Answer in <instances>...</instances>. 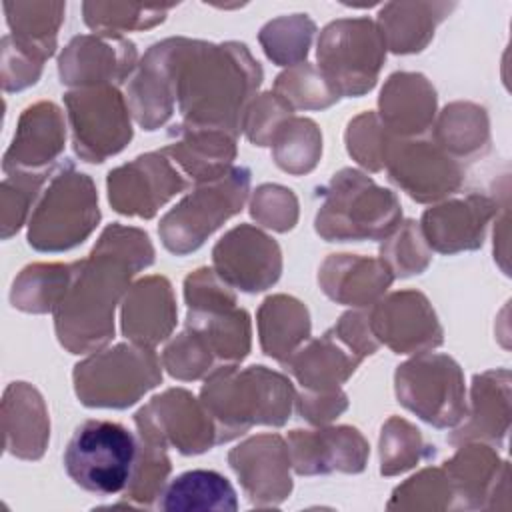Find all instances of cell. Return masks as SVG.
Here are the masks:
<instances>
[{
	"mask_svg": "<svg viewBox=\"0 0 512 512\" xmlns=\"http://www.w3.org/2000/svg\"><path fill=\"white\" fill-rule=\"evenodd\" d=\"M154 262V248L140 228L110 224L102 230L76 278L54 310V328L70 354L98 352L114 336V310L130 278Z\"/></svg>",
	"mask_w": 512,
	"mask_h": 512,
	"instance_id": "obj_1",
	"label": "cell"
},
{
	"mask_svg": "<svg viewBox=\"0 0 512 512\" xmlns=\"http://www.w3.org/2000/svg\"><path fill=\"white\" fill-rule=\"evenodd\" d=\"M174 80L182 124L238 136L246 108L262 84V66L240 42L176 38Z\"/></svg>",
	"mask_w": 512,
	"mask_h": 512,
	"instance_id": "obj_2",
	"label": "cell"
},
{
	"mask_svg": "<svg viewBox=\"0 0 512 512\" xmlns=\"http://www.w3.org/2000/svg\"><path fill=\"white\" fill-rule=\"evenodd\" d=\"M292 382L266 366L238 368L224 364L212 370L200 390V402L216 426L218 444L246 434L252 426H284L292 414Z\"/></svg>",
	"mask_w": 512,
	"mask_h": 512,
	"instance_id": "obj_3",
	"label": "cell"
},
{
	"mask_svg": "<svg viewBox=\"0 0 512 512\" xmlns=\"http://www.w3.org/2000/svg\"><path fill=\"white\" fill-rule=\"evenodd\" d=\"M318 196L314 228L328 242L384 240L402 218L396 194L354 168L336 172Z\"/></svg>",
	"mask_w": 512,
	"mask_h": 512,
	"instance_id": "obj_4",
	"label": "cell"
},
{
	"mask_svg": "<svg viewBox=\"0 0 512 512\" xmlns=\"http://www.w3.org/2000/svg\"><path fill=\"white\" fill-rule=\"evenodd\" d=\"M98 222V192L92 178L64 162L52 172L30 214L28 244L38 252H66L82 244Z\"/></svg>",
	"mask_w": 512,
	"mask_h": 512,
	"instance_id": "obj_5",
	"label": "cell"
},
{
	"mask_svg": "<svg viewBox=\"0 0 512 512\" xmlns=\"http://www.w3.org/2000/svg\"><path fill=\"white\" fill-rule=\"evenodd\" d=\"M140 440L120 422L84 420L64 450V470L86 492L114 496L126 490Z\"/></svg>",
	"mask_w": 512,
	"mask_h": 512,
	"instance_id": "obj_6",
	"label": "cell"
},
{
	"mask_svg": "<svg viewBox=\"0 0 512 512\" xmlns=\"http://www.w3.org/2000/svg\"><path fill=\"white\" fill-rule=\"evenodd\" d=\"M74 390L88 408H128L162 382L156 352L138 344H116L74 366Z\"/></svg>",
	"mask_w": 512,
	"mask_h": 512,
	"instance_id": "obj_7",
	"label": "cell"
},
{
	"mask_svg": "<svg viewBox=\"0 0 512 512\" xmlns=\"http://www.w3.org/2000/svg\"><path fill=\"white\" fill-rule=\"evenodd\" d=\"M248 192L250 170L246 166H234L222 178L198 184L162 216L158 234L164 248L176 256L198 250L212 232L242 210Z\"/></svg>",
	"mask_w": 512,
	"mask_h": 512,
	"instance_id": "obj_8",
	"label": "cell"
},
{
	"mask_svg": "<svg viewBox=\"0 0 512 512\" xmlns=\"http://www.w3.org/2000/svg\"><path fill=\"white\" fill-rule=\"evenodd\" d=\"M386 58V42L376 22L344 18L330 22L318 40V70L338 96L358 98L370 92Z\"/></svg>",
	"mask_w": 512,
	"mask_h": 512,
	"instance_id": "obj_9",
	"label": "cell"
},
{
	"mask_svg": "<svg viewBox=\"0 0 512 512\" xmlns=\"http://www.w3.org/2000/svg\"><path fill=\"white\" fill-rule=\"evenodd\" d=\"M394 390L404 408L436 428H450L466 418L464 374L446 354L422 352L400 364Z\"/></svg>",
	"mask_w": 512,
	"mask_h": 512,
	"instance_id": "obj_10",
	"label": "cell"
},
{
	"mask_svg": "<svg viewBox=\"0 0 512 512\" xmlns=\"http://www.w3.org/2000/svg\"><path fill=\"white\" fill-rule=\"evenodd\" d=\"M64 104L74 152L84 162H104L132 140L130 106L116 86L70 90Z\"/></svg>",
	"mask_w": 512,
	"mask_h": 512,
	"instance_id": "obj_11",
	"label": "cell"
},
{
	"mask_svg": "<svg viewBox=\"0 0 512 512\" xmlns=\"http://www.w3.org/2000/svg\"><path fill=\"white\" fill-rule=\"evenodd\" d=\"M134 422L140 438L186 456L202 454L218 444L208 410L184 388H170L154 396L136 412Z\"/></svg>",
	"mask_w": 512,
	"mask_h": 512,
	"instance_id": "obj_12",
	"label": "cell"
},
{
	"mask_svg": "<svg viewBox=\"0 0 512 512\" xmlns=\"http://www.w3.org/2000/svg\"><path fill=\"white\" fill-rule=\"evenodd\" d=\"M390 182L416 202H434L454 194L464 182L460 160L444 152L436 142L392 138L386 154Z\"/></svg>",
	"mask_w": 512,
	"mask_h": 512,
	"instance_id": "obj_13",
	"label": "cell"
},
{
	"mask_svg": "<svg viewBox=\"0 0 512 512\" xmlns=\"http://www.w3.org/2000/svg\"><path fill=\"white\" fill-rule=\"evenodd\" d=\"M108 202L124 216L154 218L176 194L188 188V180L162 152H148L108 172Z\"/></svg>",
	"mask_w": 512,
	"mask_h": 512,
	"instance_id": "obj_14",
	"label": "cell"
},
{
	"mask_svg": "<svg viewBox=\"0 0 512 512\" xmlns=\"http://www.w3.org/2000/svg\"><path fill=\"white\" fill-rule=\"evenodd\" d=\"M212 268L230 288L254 294L278 282L282 252L266 232L240 224L228 230L212 248Z\"/></svg>",
	"mask_w": 512,
	"mask_h": 512,
	"instance_id": "obj_15",
	"label": "cell"
},
{
	"mask_svg": "<svg viewBox=\"0 0 512 512\" xmlns=\"http://www.w3.org/2000/svg\"><path fill=\"white\" fill-rule=\"evenodd\" d=\"M374 338L396 354H422L442 344V326L428 298L418 290L382 296L368 310Z\"/></svg>",
	"mask_w": 512,
	"mask_h": 512,
	"instance_id": "obj_16",
	"label": "cell"
},
{
	"mask_svg": "<svg viewBox=\"0 0 512 512\" xmlns=\"http://www.w3.org/2000/svg\"><path fill=\"white\" fill-rule=\"evenodd\" d=\"M228 464L236 472L252 506H280L292 492L290 452L278 434H258L228 452Z\"/></svg>",
	"mask_w": 512,
	"mask_h": 512,
	"instance_id": "obj_17",
	"label": "cell"
},
{
	"mask_svg": "<svg viewBox=\"0 0 512 512\" xmlns=\"http://www.w3.org/2000/svg\"><path fill=\"white\" fill-rule=\"evenodd\" d=\"M136 58V46L122 36H76L58 58L60 82L74 88L122 84L136 68Z\"/></svg>",
	"mask_w": 512,
	"mask_h": 512,
	"instance_id": "obj_18",
	"label": "cell"
},
{
	"mask_svg": "<svg viewBox=\"0 0 512 512\" xmlns=\"http://www.w3.org/2000/svg\"><path fill=\"white\" fill-rule=\"evenodd\" d=\"M290 462L300 476L330 472L358 474L366 468L370 446L352 426H320L318 430H292L286 438Z\"/></svg>",
	"mask_w": 512,
	"mask_h": 512,
	"instance_id": "obj_19",
	"label": "cell"
},
{
	"mask_svg": "<svg viewBox=\"0 0 512 512\" xmlns=\"http://www.w3.org/2000/svg\"><path fill=\"white\" fill-rule=\"evenodd\" d=\"M498 204L482 194L452 198L422 214L420 230L428 248L440 254H456L482 246L488 222Z\"/></svg>",
	"mask_w": 512,
	"mask_h": 512,
	"instance_id": "obj_20",
	"label": "cell"
},
{
	"mask_svg": "<svg viewBox=\"0 0 512 512\" xmlns=\"http://www.w3.org/2000/svg\"><path fill=\"white\" fill-rule=\"evenodd\" d=\"M452 492L454 508H496V496L500 490H508V462L500 460L492 446L482 442H462L458 452L444 462Z\"/></svg>",
	"mask_w": 512,
	"mask_h": 512,
	"instance_id": "obj_21",
	"label": "cell"
},
{
	"mask_svg": "<svg viewBox=\"0 0 512 512\" xmlns=\"http://www.w3.org/2000/svg\"><path fill=\"white\" fill-rule=\"evenodd\" d=\"M176 38H166L148 48L138 64L134 78L128 82V106L144 130L160 128L174 112Z\"/></svg>",
	"mask_w": 512,
	"mask_h": 512,
	"instance_id": "obj_22",
	"label": "cell"
},
{
	"mask_svg": "<svg viewBox=\"0 0 512 512\" xmlns=\"http://www.w3.org/2000/svg\"><path fill=\"white\" fill-rule=\"evenodd\" d=\"M66 124L62 110L48 100L28 106L14 132V140L4 154L2 168L10 172H42L64 150Z\"/></svg>",
	"mask_w": 512,
	"mask_h": 512,
	"instance_id": "obj_23",
	"label": "cell"
},
{
	"mask_svg": "<svg viewBox=\"0 0 512 512\" xmlns=\"http://www.w3.org/2000/svg\"><path fill=\"white\" fill-rule=\"evenodd\" d=\"M176 314V298L168 278L146 276L124 294L122 332L132 344L154 348L172 334Z\"/></svg>",
	"mask_w": 512,
	"mask_h": 512,
	"instance_id": "obj_24",
	"label": "cell"
},
{
	"mask_svg": "<svg viewBox=\"0 0 512 512\" xmlns=\"http://www.w3.org/2000/svg\"><path fill=\"white\" fill-rule=\"evenodd\" d=\"M174 140L162 152L190 176L192 182L204 184L228 174L236 158V136L216 128L178 124L170 130Z\"/></svg>",
	"mask_w": 512,
	"mask_h": 512,
	"instance_id": "obj_25",
	"label": "cell"
},
{
	"mask_svg": "<svg viewBox=\"0 0 512 512\" xmlns=\"http://www.w3.org/2000/svg\"><path fill=\"white\" fill-rule=\"evenodd\" d=\"M392 282L394 276L380 258L358 254H330L318 270L322 292L338 304L356 308L378 302Z\"/></svg>",
	"mask_w": 512,
	"mask_h": 512,
	"instance_id": "obj_26",
	"label": "cell"
},
{
	"mask_svg": "<svg viewBox=\"0 0 512 512\" xmlns=\"http://www.w3.org/2000/svg\"><path fill=\"white\" fill-rule=\"evenodd\" d=\"M378 106V118L392 136H420L432 128L436 90L422 74L394 72L380 92Z\"/></svg>",
	"mask_w": 512,
	"mask_h": 512,
	"instance_id": "obj_27",
	"label": "cell"
},
{
	"mask_svg": "<svg viewBox=\"0 0 512 512\" xmlns=\"http://www.w3.org/2000/svg\"><path fill=\"white\" fill-rule=\"evenodd\" d=\"M4 450L22 460H38L50 440V420L40 392L28 382H12L2 398Z\"/></svg>",
	"mask_w": 512,
	"mask_h": 512,
	"instance_id": "obj_28",
	"label": "cell"
},
{
	"mask_svg": "<svg viewBox=\"0 0 512 512\" xmlns=\"http://www.w3.org/2000/svg\"><path fill=\"white\" fill-rule=\"evenodd\" d=\"M186 330L204 344L218 366L238 364L250 352V316L236 302L188 306Z\"/></svg>",
	"mask_w": 512,
	"mask_h": 512,
	"instance_id": "obj_29",
	"label": "cell"
},
{
	"mask_svg": "<svg viewBox=\"0 0 512 512\" xmlns=\"http://www.w3.org/2000/svg\"><path fill=\"white\" fill-rule=\"evenodd\" d=\"M468 420L448 438L452 444L490 442L500 446L510 422V372L488 370L472 380V408Z\"/></svg>",
	"mask_w": 512,
	"mask_h": 512,
	"instance_id": "obj_30",
	"label": "cell"
},
{
	"mask_svg": "<svg viewBox=\"0 0 512 512\" xmlns=\"http://www.w3.org/2000/svg\"><path fill=\"white\" fill-rule=\"evenodd\" d=\"M362 360L364 358L350 350L330 328L320 338H308V342L282 364L304 390L330 392L338 390Z\"/></svg>",
	"mask_w": 512,
	"mask_h": 512,
	"instance_id": "obj_31",
	"label": "cell"
},
{
	"mask_svg": "<svg viewBox=\"0 0 512 512\" xmlns=\"http://www.w3.org/2000/svg\"><path fill=\"white\" fill-rule=\"evenodd\" d=\"M308 308L286 294L268 296L258 308V336L266 356L286 362L310 338Z\"/></svg>",
	"mask_w": 512,
	"mask_h": 512,
	"instance_id": "obj_32",
	"label": "cell"
},
{
	"mask_svg": "<svg viewBox=\"0 0 512 512\" xmlns=\"http://www.w3.org/2000/svg\"><path fill=\"white\" fill-rule=\"evenodd\" d=\"M158 508L180 512V510H238L236 490L216 470H188L176 476L164 486Z\"/></svg>",
	"mask_w": 512,
	"mask_h": 512,
	"instance_id": "obj_33",
	"label": "cell"
},
{
	"mask_svg": "<svg viewBox=\"0 0 512 512\" xmlns=\"http://www.w3.org/2000/svg\"><path fill=\"white\" fill-rule=\"evenodd\" d=\"M452 4H386L378 16V28L394 54L424 50L436 24Z\"/></svg>",
	"mask_w": 512,
	"mask_h": 512,
	"instance_id": "obj_34",
	"label": "cell"
},
{
	"mask_svg": "<svg viewBox=\"0 0 512 512\" xmlns=\"http://www.w3.org/2000/svg\"><path fill=\"white\" fill-rule=\"evenodd\" d=\"M78 264H30L14 280L10 302L14 308L32 314L54 312L70 290Z\"/></svg>",
	"mask_w": 512,
	"mask_h": 512,
	"instance_id": "obj_35",
	"label": "cell"
},
{
	"mask_svg": "<svg viewBox=\"0 0 512 512\" xmlns=\"http://www.w3.org/2000/svg\"><path fill=\"white\" fill-rule=\"evenodd\" d=\"M434 142L452 158H476L490 146L486 110L472 102L448 104L434 126Z\"/></svg>",
	"mask_w": 512,
	"mask_h": 512,
	"instance_id": "obj_36",
	"label": "cell"
},
{
	"mask_svg": "<svg viewBox=\"0 0 512 512\" xmlns=\"http://www.w3.org/2000/svg\"><path fill=\"white\" fill-rule=\"evenodd\" d=\"M270 146L274 162L284 172L300 176L318 164L322 154V134L314 120L290 116L276 130Z\"/></svg>",
	"mask_w": 512,
	"mask_h": 512,
	"instance_id": "obj_37",
	"label": "cell"
},
{
	"mask_svg": "<svg viewBox=\"0 0 512 512\" xmlns=\"http://www.w3.org/2000/svg\"><path fill=\"white\" fill-rule=\"evenodd\" d=\"M434 446L426 444L420 430L400 416L386 420L380 432V474H402L422 460L434 456Z\"/></svg>",
	"mask_w": 512,
	"mask_h": 512,
	"instance_id": "obj_38",
	"label": "cell"
},
{
	"mask_svg": "<svg viewBox=\"0 0 512 512\" xmlns=\"http://www.w3.org/2000/svg\"><path fill=\"white\" fill-rule=\"evenodd\" d=\"M138 458L134 472L124 490L126 502L114 504V508H150L158 502L166 480L170 476V458L166 448L156 446L144 438H138Z\"/></svg>",
	"mask_w": 512,
	"mask_h": 512,
	"instance_id": "obj_39",
	"label": "cell"
},
{
	"mask_svg": "<svg viewBox=\"0 0 512 512\" xmlns=\"http://www.w3.org/2000/svg\"><path fill=\"white\" fill-rule=\"evenodd\" d=\"M40 4H4L8 14V26L12 28V38L20 44L40 52L44 58H50L56 50V34L62 24L64 4H46L42 14L38 12Z\"/></svg>",
	"mask_w": 512,
	"mask_h": 512,
	"instance_id": "obj_40",
	"label": "cell"
},
{
	"mask_svg": "<svg viewBox=\"0 0 512 512\" xmlns=\"http://www.w3.org/2000/svg\"><path fill=\"white\" fill-rule=\"evenodd\" d=\"M314 32L316 24L306 14H294L268 22L258 40L274 64L292 68L306 60Z\"/></svg>",
	"mask_w": 512,
	"mask_h": 512,
	"instance_id": "obj_41",
	"label": "cell"
},
{
	"mask_svg": "<svg viewBox=\"0 0 512 512\" xmlns=\"http://www.w3.org/2000/svg\"><path fill=\"white\" fill-rule=\"evenodd\" d=\"M388 510H446L454 508V492L446 472L424 468L394 488Z\"/></svg>",
	"mask_w": 512,
	"mask_h": 512,
	"instance_id": "obj_42",
	"label": "cell"
},
{
	"mask_svg": "<svg viewBox=\"0 0 512 512\" xmlns=\"http://www.w3.org/2000/svg\"><path fill=\"white\" fill-rule=\"evenodd\" d=\"M274 92L282 96L292 110H322L340 98L324 74L306 62L282 72L274 82Z\"/></svg>",
	"mask_w": 512,
	"mask_h": 512,
	"instance_id": "obj_43",
	"label": "cell"
},
{
	"mask_svg": "<svg viewBox=\"0 0 512 512\" xmlns=\"http://www.w3.org/2000/svg\"><path fill=\"white\" fill-rule=\"evenodd\" d=\"M380 260L390 268L394 278H408L420 274L430 264V248L422 236L420 224L406 220L384 238Z\"/></svg>",
	"mask_w": 512,
	"mask_h": 512,
	"instance_id": "obj_44",
	"label": "cell"
},
{
	"mask_svg": "<svg viewBox=\"0 0 512 512\" xmlns=\"http://www.w3.org/2000/svg\"><path fill=\"white\" fill-rule=\"evenodd\" d=\"M50 170L42 172H10L2 180V238L8 240L12 234H16L30 208L36 206L38 196L42 194V186L48 180Z\"/></svg>",
	"mask_w": 512,
	"mask_h": 512,
	"instance_id": "obj_45",
	"label": "cell"
},
{
	"mask_svg": "<svg viewBox=\"0 0 512 512\" xmlns=\"http://www.w3.org/2000/svg\"><path fill=\"white\" fill-rule=\"evenodd\" d=\"M84 22L96 32V34H112L120 36L128 30H142L152 28L158 22L166 18L164 8H140L132 4H90L84 6Z\"/></svg>",
	"mask_w": 512,
	"mask_h": 512,
	"instance_id": "obj_46",
	"label": "cell"
},
{
	"mask_svg": "<svg viewBox=\"0 0 512 512\" xmlns=\"http://www.w3.org/2000/svg\"><path fill=\"white\" fill-rule=\"evenodd\" d=\"M392 138L394 136L382 126L376 112H362L350 120L346 128L348 154L370 172L384 170Z\"/></svg>",
	"mask_w": 512,
	"mask_h": 512,
	"instance_id": "obj_47",
	"label": "cell"
},
{
	"mask_svg": "<svg viewBox=\"0 0 512 512\" xmlns=\"http://www.w3.org/2000/svg\"><path fill=\"white\" fill-rule=\"evenodd\" d=\"M162 366L178 380H198L218 368L204 344L186 328L164 348Z\"/></svg>",
	"mask_w": 512,
	"mask_h": 512,
	"instance_id": "obj_48",
	"label": "cell"
},
{
	"mask_svg": "<svg viewBox=\"0 0 512 512\" xmlns=\"http://www.w3.org/2000/svg\"><path fill=\"white\" fill-rule=\"evenodd\" d=\"M292 106L276 92H264L256 96L246 108L242 130L246 138L256 146H270L276 130L284 120L292 116Z\"/></svg>",
	"mask_w": 512,
	"mask_h": 512,
	"instance_id": "obj_49",
	"label": "cell"
},
{
	"mask_svg": "<svg viewBox=\"0 0 512 512\" xmlns=\"http://www.w3.org/2000/svg\"><path fill=\"white\" fill-rule=\"evenodd\" d=\"M250 214L266 228L288 232L298 220V200L290 188L278 184H262L254 192Z\"/></svg>",
	"mask_w": 512,
	"mask_h": 512,
	"instance_id": "obj_50",
	"label": "cell"
},
{
	"mask_svg": "<svg viewBox=\"0 0 512 512\" xmlns=\"http://www.w3.org/2000/svg\"><path fill=\"white\" fill-rule=\"evenodd\" d=\"M44 58L40 52L20 44L10 34L2 38V88L20 92L38 82Z\"/></svg>",
	"mask_w": 512,
	"mask_h": 512,
	"instance_id": "obj_51",
	"label": "cell"
},
{
	"mask_svg": "<svg viewBox=\"0 0 512 512\" xmlns=\"http://www.w3.org/2000/svg\"><path fill=\"white\" fill-rule=\"evenodd\" d=\"M296 410L298 414L314 426H324L338 418L348 408V396L338 388L330 392H314L302 390L296 394Z\"/></svg>",
	"mask_w": 512,
	"mask_h": 512,
	"instance_id": "obj_52",
	"label": "cell"
}]
</instances>
